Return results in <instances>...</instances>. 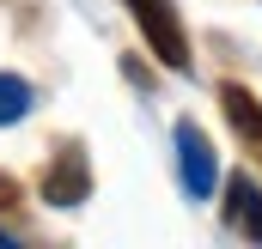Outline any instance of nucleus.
<instances>
[{"label":"nucleus","instance_id":"7ed1b4c3","mask_svg":"<svg viewBox=\"0 0 262 249\" xmlns=\"http://www.w3.org/2000/svg\"><path fill=\"white\" fill-rule=\"evenodd\" d=\"M226 219H232V225H238L250 243H262V188L250 183L244 170L226 183Z\"/></svg>","mask_w":262,"mask_h":249},{"label":"nucleus","instance_id":"39448f33","mask_svg":"<svg viewBox=\"0 0 262 249\" xmlns=\"http://www.w3.org/2000/svg\"><path fill=\"white\" fill-rule=\"evenodd\" d=\"M220 104H226L232 128H238V134H244V140H250V146L262 152V104L250 97V91H244V85H226V91H220Z\"/></svg>","mask_w":262,"mask_h":249},{"label":"nucleus","instance_id":"f03ea898","mask_svg":"<svg viewBox=\"0 0 262 249\" xmlns=\"http://www.w3.org/2000/svg\"><path fill=\"white\" fill-rule=\"evenodd\" d=\"M177 170H183V188L207 201L213 183H220V170H213V146H207V134L195 122H177Z\"/></svg>","mask_w":262,"mask_h":249},{"label":"nucleus","instance_id":"20e7f679","mask_svg":"<svg viewBox=\"0 0 262 249\" xmlns=\"http://www.w3.org/2000/svg\"><path fill=\"white\" fill-rule=\"evenodd\" d=\"M43 201H55V207H79V201H85V158H79L73 146L55 158V170L43 177Z\"/></svg>","mask_w":262,"mask_h":249},{"label":"nucleus","instance_id":"423d86ee","mask_svg":"<svg viewBox=\"0 0 262 249\" xmlns=\"http://www.w3.org/2000/svg\"><path fill=\"white\" fill-rule=\"evenodd\" d=\"M25 110H31V85L18 73H0V128H12Z\"/></svg>","mask_w":262,"mask_h":249},{"label":"nucleus","instance_id":"f257e3e1","mask_svg":"<svg viewBox=\"0 0 262 249\" xmlns=\"http://www.w3.org/2000/svg\"><path fill=\"white\" fill-rule=\"evenodd\" d=\"M134 24H140V37H146V49L159 55L165 67H189V37H183V18H177V6L171 0H128Z\"/></svg>","mask_w":262,"mask_h":249},{"label":"nucleus","instance_id":"0eeeda50","mask_svg":"<svg viewBox=\"0 0 262 249\" xmlns=\"http://www.w3.org/2000/svg\"><path fill=\"white\" fill-rule=\"evenodd\" d=\"M6 207H18V183H12V177H0V213H6Z\"/></svg>","mask_w":262,"mask_h":249}]
</instances>
